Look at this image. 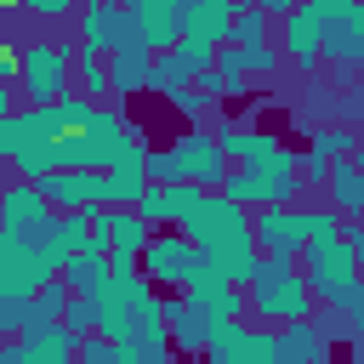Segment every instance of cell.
<instances>
[{"instance_id":"37","label":"cell","mask_w":364,"mask_h":364,"mask_svg":"<svg viewBox=\"0 0 364 364\" xmlns=\"http://www.w3.org/2000/svg\"><path fill=\"white\" fill-rule=\"evenodd\" d=\"M6 114H11V91L0 85V119H6Z\"/></svg>"},{"instance_id":"27","label":"cell","mask_w":364,"mask_h":364,"mask_svg":"<svg viewBox=\"0 0 364 364\" xmlns=\"http://www.w3.org/2000/svg\"><path fill=\"white\" fill-rule=\"evenodd\" d=\"M51 114L63 119V131H80L97 108H91V97H85V91H68V97H57V102H51Z\"/></svg>"},{"instance_id":"25","label":"cell","mask_w":364,"mask_h":364,"mask_svg":"<svg viewBox=\"0 0 364 364\" xmlns=\"http://www.w3.org/2000/svg\"><path fill=\"white\" fill-rule=\"evenodd\" d=\"M188 80H193V68L182 63V51H159L154 57V74H148V91H159L171 102L176 91H188Z\"/></svg>"},{"instance_id":"4","label":"cell","mask_w":364,"mask_h":364,"mask_svg":"<svg viewBox=\"0 0 364 364\" xmlns=\"http://www.w3.org/2000/svg\"><path fill=\"white\" fill-rule=\"evenodd\" d=\"M313 307V284L307 273H296L290 262H256V279H250V313L256 318H279V324H296L307 318Z\"/></svg>"},{"instance_id":"15","label":"cell","mask_w":364,"mask_h":364,"mask_svg":"<svg viewBox=\"0 0 364 364\" xmlns=\"http://www.w3.org/2000/svg\"><path fill=\"white\" fill-rule=\"evenodd\" d=\"M34 188L46 193V205H51L57 216H68V210H97V171H51V176H40Z\"/></svg>"},{"instance_id":"22","label":"cell","mask_w":364,"mask_h":364,"mask_svg":"<svg viewBox=\"0 0 364 364\" xmlns=\"http://www.w3.org/2000/svg\"><path fill=\"white\" fill-rule=\"evenodd\" d=\"M324 188H330V210L336 216H364V171L353 159H336L330 176H324Z\"/></svg>"},{"instance_id":"24","label":"cell","mask_w":364,"mask_h":364,"mask_svg":"<svg viewBox=\"0 0 364 364\" xmlns=\"http://www.w3.org/2000/svg\"><path fill=\"white\" fill-rule=\"evenodd\" d=\"M63 284H68L74 296H97V290L108 284V256H97V250L74 256V262L63 267Z\"/></svg>"},{"instance_id":"39","label":"cell","mask_w":364,"mask_h":364,"mask_svg":"<svg viewBox=\"0 0 364 364\" xmlns=\"http://www.w3.org/2000/svg\"><path fill=\"white\" fill-rule=\"evenodd\" d=\"M0 364H6V341H0Z\"/></svg>"},{"instance_id":"1","label":"cell","mask_w":364,"mask_h":364,"mask_svg":"<svg viewBox=\"0 0 364 364\" xmlns=\"http://www.w3.org/2000/svg\"><path fill=\"white\" fill-rule=\"evenodd\" d=\"M182 233L199 245V256L210 267H222V279H233V284H250L256 279L262 250H256V233H250V210L233 205L228 193H205L193 205V216L182 222Z\"/></svg>"},{"instance_id":"19","label":"cell","mask_w":364,"mask_h":364,"mask_svg":"<svg viewBox=\"0 0 364 364\" xmlns=\"http://www.w3.org/2000/svg\"><path fill=\"white\" fill-rule=\"evenodd\" d=\"M165 324H171V347H176L182 358H193V353L210 347V318L193 313L182 296H165Z\"/></svg>"},{"instance_id":"14","label":"cell","mask_w":364,"mask_h":364,"mask_svg":"<svg viewBox=\"0 0 364 364\" xmlns=\"http://www.w3.org/2000/svg\"><path fill=\"white\" fill-rule=\"evenodd\" d=\"M17 341H23V364H74L85 336H74V330L57 318V324H28Z\"/></svg>"},{"instance_id":"21","label":"cell","mask_w":364,"mask_h":364,"mask_svg":"<svg viewBox=\"0 0 364 364\" xmlns=\"http://www.w3.org/2000/svg\"><path fill=\"white\" fill-rule=\"evenodd\" d=\"M216 74H222V80L279 74V51H273V46H222V51H216Z\"/></svg>"},{"instance_id":"28","label":"cell","mask_w":364,"mask_h":364,"mask_svg":"<svg viewBox=\"0 0 364 364\" xmlns=\"http://www.w3.org/2000/svg\"><path fill=\"white\" fill-rule=\"evenodd\" d=\"M307 154H318V159H330V154H341V159H353V131H313V148Z\"/></svg>"},{"instance_id":"17","label":"cell","mask_w":364,"mask_h":364,"mask_svg":"<svg viewBox=\"0 0 364 364\" xmlns=\"http://www.w3.org/2000/svg\"><path fill=\"white\" fill-rule=\"evenodd\" d=\"M148 74H154V51L131 34L119 51H108V91L114 97H131V91H148Z\"/></svg>"},{"instance_id":"23","label":"cell","mask_w":364,"mask_h":364,"mask_svg":"<svg viewBox=\"0 0 364 364\" xmlns=\"http://www.w3.org/2000/svg\"><path fill=\"white\" fill-rule=\"evenodd\" d=\"M216 148H222V159H256L262 148H273V136H262L250 119H222L216 125Z\"/></svg>"},{"instance_id":"5","label":"cell","mask_w":364,"mask_h":364,"mask_svg":"<svg viewBox=\"0 0 364 364\" xmlns=\"http://www.w3.org/2000/svg\"><path fill=\"white\" fill-rule=\"evenodd\" d=\"M301 256H307V284H313V296H318L324 307H341V301L353 296V284H358V262H353L347 239H341V233H336V239H307Z\"/></svg>"},{"instance_id":"35","label":"cell","mask_w":364,"mask_h":364,"mask_svg":"<svg viewBox=\"0 0 364 364\" xmlns=\"http://www.w3.org/2000/svg\"><path fill=\"white\" fill-rule=\"evenodd\" d=\"M341 239H347V250H353V262H364V228H347Z\"/></svg>"},{"instance_id":"38","label":"cell","mask_w":364,"mask_h":364,"mask_svg":"<svg viewBox=\"0 0 364 364\" xmlns=\"http://www.w3.org/2000/svg\"><path fill=\"white\" fill-rule=\"evenodd\" d=\"M353 165H358V171H364V148H353Z\"/></svg>"},{"instance_id":"3","label":"cell","mask_w":364,"mask_h":364,"mask_svg":"<svg viewBox=\"0 0 364 364\" xmlns=\"http://www.w3.org/2000/svg\"><path fill=\"white\" fill-rule=\"evenodd\" d=\"M148 182H193V188H210V193H216V188L228 182V159H222L216 136L188 131V136H176L171 148L148 154Z\"/></svg>"},{"instance_id":"8","label":"cell","mask_w":364,"mask_h":364,"mask_svg":"<svg viewBox=\"0 0 364 364\" xmlns=\"http://www.w3.org/2000/svg\"><path fill=\"white\" fill-rule=\"evenodd\" d=\"M205 364H279V336L256 324H210Z\"/></svg>"},{"instance_id":"34","label":"cell","mask_w":364,"mask_h":364,"mask_svg":"<svg viewBox=\"0 0 364 364\" xmlns=\"http://www.w3.org/2000/svg\"><path fill=\"white\" fill-rule=\"evenodd\" d=\"M11 80H23V57H11V51L0 46V85L11 91Z\"/></svg>"},{"instance_id":"20","label":"cell","mask_w":364,"mask_h":364,"mask_svg":"<svg viewBox=\"0 0 364 364\" xmlns=\"http://www.w3.org/2000/svg\"><path fill=\"white\" fill-rule=\"evenodd\" d=\"M142 193H148V165H114V171H97V205L136 210Z\"/></svg>"},{"instance_id":"31","label":"cell","mask_w":364,"mask_h":364,"mask_svg":"<svg viewBox=\"0 0 364 364\" xmlns=\"http://www.w3.org/2000/svg\"><path fill=\"white\" fill-rule=\"evenodd\" d=\"M28 324V301H0V336H23Z\"/></svg>"},{"instance_id":"32","label":"cell","mask_w":364,"mask_h":364,"mask_svg":"<svg viewBox=\"0 0 364 364\" xmlns=\"http://www.w3.org/2000/svg\"><path fill=\"white\" fill-rule=\"evenodd\" d=\"M23 11H34V17H74L80 0H23Z\"/></svg>"},{"instance_id":"10","label":"cell","mask_w":364,"mask_h":364,"mask_svg":"<svg viewBox=\"0 0 364 364\" xmlns=\"http://www.w3.org/2000/svg\"><path fill=\"white\" fill-rule=\"evenodd\" d=\"M182 301L193 307V313H205L210 324H239L245 318V307H250V296H245V284H233V279H222V267H199V279L182 290Z\"/></svg>"},{"instance_id":"33","label":"cell","mask_w":364,"mask_h":364,"mask_svg":"<svg viewBox=\"0 0 364 364\" xmlns=\"http://www.w3.org/2000/svg\"><path fill=\"white\" fill-rule=\"evenodd\" d=\"M114 364H171V358H159V353H142L136 341H125V347H114Z\"/></svg>"},{"instance_id":"11","label":"cell","mask_w":364,"mask_h":364,"mask_svg":"<svg viewBox=\"0 0 364 364\" xmlns=\"http://www.w3.org/2000/svg\"><path fill=\"white\" fill-rule=\"evenodd\" d=\"M74 23H80V51H119L131 34H136V23H131V6L125 0H85L80 11H74Z\"/></svg>"},{"instance_id":"9","label":"cell","mask_w":364,"mask_h":364,"mask_svg":"<svg viewBox=\"0 0 364 364\" xmlns=\"http://www.w3.org/2000/svg\"><path fill=\"white\" fill-rule=\"evenodd\" d=\"M250 233H256V250L267 262H290L307 245V210H296V205H262L250 216Z\"/></svg>"},{"instance_id":"26","label":"cell","mask_w":364,"mask_h":364,"mask_svg":"<svg viewBox=\"0 0 364 364\" xmlns=\"http://www.w3.org/2000/svg\"><path fill=\"white\" fill-rule=\"evenodd\" d=\"M228 46H267V11H239L233 17V34H228Z\"/></svg>"},{"instance_id":"40","label":"cell","mask_w":364,"mask_h":364,"mask_svg":"<svg viewBox=\"0 0 364 364\" xmlns=\"http://www.w3.org/2000/svg\"><path fill=\"white\" fill-rule=\"evenodd\" d=\"M250 6H256V11H262V6H267V0H250Z\"/></svg>"},{"instance_id":"6","label":"cell","mask_w":364,"mask_h":364,"mask_svg":"<svg viewBox=\"0 0 364 364\" xmlns=\"http://www.w3.org/2000/svg\"><path fill=\"white\" fill-rule=\"evenodd\" d=\"M74 46H51V40H40V46H28L23 51V97H28V108H51L57 97H68V68H74Z\"/></svg>"},{"instance_id":"29","label":"cell","mask_w":364,"mask_h":364,"mask_svg":"<svg viewBox=\"0 0 364 364\" xmlns=\"http://www.w3.org/2000/svg\"><path fill=\"white\" fill-rule=\"evenodd\" d=\"M63 324H68L74 336H97V301H91V296H74L68 313H63Z\"/></svg>"},{"instance_id":"2","label":"cell","mask_w":364,"mask_h":364,"mask_svg":"<svg viewBox=\"0 0 364 364\" xmlns=\"http://www.w3.org/2000/svg\"><path fill=\"white\" fill-rule=\"evenodd\" d=\"M296 188H301V154L273 142V148H262L256 159H245V165H239L216 193H228V199H233V205H245V210H250V205L262 210V205H290V199H296Z\"/></svg>"},{"instance_id":"7","label":"cell","mask_w":364,"mask_h":364,"mask_svg":"<svg viewBox=\"0 0 364 364\" xmlns=\"http://www.w3.org/2000/svg\"><path fill=\"white\" fill-rule=\"evenodd\" d=\"M199 267H205V256H199V245H193L188 233H159V239H148V250H142V273H148V284H159V290H188V284L199 279Z\"/></svg>"},{"instance_id":"36","label":"cell","mask_w":364,"mask_h":364,"mask_svg":"<svg viewBox=\"0 0 364 364\" xmlns=\"http://www.w3.org/2000/svg\"><path fill=\"white\" fill-rule=\"evenodd\" d=\"M353 341H358V364H364V318H353Z\"/></svg>"},{"instance_id":"12","label":"cell","mask_w":364,"mask_h":364,"mask_svg":"<svg viewBox=\"0 0 364 364\" xmlns=\"http://www.w3.org/2000/svg\"><path fill=\"white\" fill-rule=\"evenodd\" d=\"M57 228V210L46 205V193L34 182H6L0 188V233H23V239H46Z\"/></svg>"},{"instance_id":"30","label":"cell","mask_w":364,"mask_h":364,"mask_svg":"<svg viewBox=\"0 0 364 364\" xmlns=\"http://www.w3.org/2000/svg\"><path fill=\"white\" fill-rule=\"evenodd\" d=\"M74 68H80V80H85V91H91V97H102V91H108V68H102V57H97V51H80V57H74Z\"/></svg>"},{"instance_id":"13","label":"cell","mask_w":364,"mask_h":364,"mask_svg":"<svg viewBox=\"0 0 364 364\" xmlns=\"http://www.w3.org/2000/svg\"><path fill=\"white\" fill-rule=\"evenodd\" d=\"M182 11L188 0H136L131 6V23H136V40L159 57V51H176L182 40Z\"/></svg>"},{"instance_id":"18","label":"cell","mask_w":364,"mask_h":364,"mask_svg":"<svg viewBox=\"0 0 364 364\" xmlns=\"http://www.w3.org/2000/svg\"><path fill=\"white\" fill-rule=\"evenodd\" d=\"M284 51H290L296 68H307V74L318 68V57H324V23H318L307 6L284 17Z\"/></svg>"},{"instance_id":"16","label":"cell","mask_w":364,"mask_h":364,"mask_svg":"<svg viewBox=\"0 0 364 364\" xmlns=\"http://www.w3.org/2000/svg\"><path fill=\"white\" fill-rule=\"evenodd\" d=\"M233 0H188V11H182V40H193V46H228V34H233Z\"/></svg>"}]
</instances>
